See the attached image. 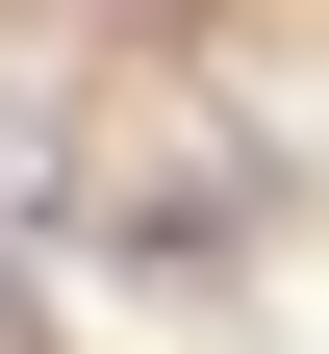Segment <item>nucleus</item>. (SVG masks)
Returning a JSON list of instances; mask_svg holds the SVG:
<instances>
[{
	"label": "nucleus",
	"instance_id": "f257e3e1",
	"mask_svg": "<svg viewBox=\"0 0 329 354\" xmlns=\"http://www.w3.org/2000/svg\"><path fill=\"white\" fill-rule=\"evenodd\" d=\"M0 354H51V329H26V279H0Z\"/></svg>",
	"mask_w": 329,
	"mask_h": 354
}]
</instances>
